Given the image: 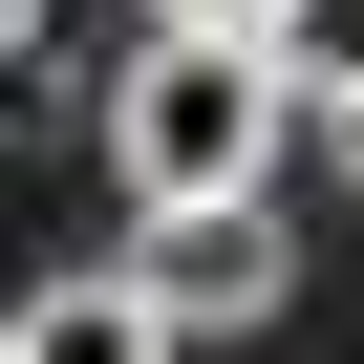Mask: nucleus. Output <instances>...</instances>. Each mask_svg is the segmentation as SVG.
I'll use <instances>...</instances> for the list:
<instances>
[{"label": "nucleus", "mask_w": 364, "mask_h": 364, "mask_svg": "<svg viewBox=\"0 0 364 364\" xmlns=\"http://www.w3.org/2000/svg\"><path fill=\"white\" fill-rule=\"evenodd\" d=\"M86 129H107V171H129V215H150V193H257L300 107L257 86V43H236V22H129V43H107V86H86Z\"/></svg>", "instance_id": "1"}, {"label": "nucleus", "mask_w": 364, "mask_h": 364, "mask_svg": "<svg viewBox=\"0 0 364 364\" xmlns=\"http://www.w3.org/2000/svg\"><path fill=\"white\" fill-rule=\"evenodd\" d=\"M107 279H129L171 343H236V321H279V300H300V236H279V193H150Z\"/></svg>", "instance_id": "2"}, {"label": "nucleus", "mask_w": 364, "mask_h": 364, "mask_svg": "<svg viewBox=\"0 0 364 364\" xmlns=\"http://www.w3.org/2000/svg\"><path fill=\"white\" fill-rule=\"evenodd\" d=\"M0 343H22V364H171V321H150V300H129L107 257H86V279H43V300L0 321Z\"/></svg>", "instance_id": "3"}, {"label": "nucleus", "mask_w": 364, "mask_h": 364, "mask_svg": "<svg viewBox=\"0 0 364 364\" xmlns=\"http://www.w3.org/2000/svg\"><path fill=\"white\" fill-rule=\"evenodd\" d=\"M107 86V43H86V0H0V129H65Z\"/></svg>", "instance_id": "4"}, {"label": "nucleus", "mask_w": 364, "mask_h": 364, "mask_svg": "<svg viewBox=\"0 0 364 364\" xmlns=\"http://www.w3.org/2000/svg\"><path fill=\"white\" fill-rule=\"evenodd\" d=\"M236 43H257V86H279V107L321 129V107L364 86V0H257V22H236Z\"/></svg>", "instance_id": "5"}, {"label": "nucleus", "mask_w": 364, "mask_h": 364, "mask_svg": "<svg viewBox=\"0 0 364 364\" xmlns=\"http://www.w3.org/2000/svg\"><path fill=\"white\" fill-rule=\"evenodd\" d=\"M321 171H343V193H364V86H343V107H321Z\"/></svg>", "instance_id": "6"}, {"label": "nucleus", "mask_w": 364, "mask_h": 364, "mask_svg": "<svg viewBox=\"0 0 364 364\" xmlns=\"http://www.w3.org/2000/svg\"><path fill=\"white\" fill-rule=\"evenodd\" d=\"M129 22H257V0H129Z\"/></svg>", "instance_id": "7"}, {"label": "nucleus", "mask_w": 364, "mask_h": 364, "mask_svg": "<svg viewBox=\"0 0 364 364\" xmlns=\"http://www.w3.org/2000/svg\"><path fill=\"white\" fill-rule=\"evenodd\" d=\"M0 364H22V343H0Z\"/></svg>", "instance_id": "8"}]
</instances>
